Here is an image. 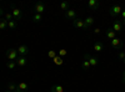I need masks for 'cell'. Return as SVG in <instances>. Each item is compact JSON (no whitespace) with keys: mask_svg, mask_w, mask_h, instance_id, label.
Segmentation results:
<instances>
[{"mask_svg":"<svg viewBox=\"0 0 125 92\" xmlns=\"http://www.w3.org/2000/svg\"><path fill=\"white\" fill-rule=\"evenodd\" d=\"M19 57V54H18V50L16 49H9L6 51V59L9 61H16Z\"/></svg>","mask_w":125,"mask_h":92,"instance_id":"cell-1","label":"cell"},{"mask_svg":"<svg viewBox=\"0 0 125 92\" xmlns=\"http://www.w3.org/2000/svg\"><path fill=\"white\" fill-rule=\"evenodd\" d=\"M73 25H74L76 29H84V30H88V29H90L85 23H84V20H81V19H75V20H73Z\"/></svg>","mask_w":125,"mask_h":92,"instance_id":"cell-2","label":"cell"},{"mask_svg":"<svg viewBox=\"0 0 125 92\" xmlns=\"http://www.w3.org/2000/svg\"><path fill=\"white\" fill-rule=\"evenodd\" d=\"M121 11H123V9H121V6L120 5H113L111 8H110V11H109V14L111 15V16H118V15H120L121 14Z\"/></svg>","mask_w":125,"mask_h":92,"instance_id":"cell-3","label":"cell"},{"mask_svg":"<svg viewBox=\"0 0 125 92\" xmlns=\"http://www.w3.org/2000/svg\"><path fill=\"white\" fill-rule=\"evenodd\" d=\"M34 10H35V14H41L43 15V13L45 11V5L41 3V1H38L34 6Z\"/></svg>","mask_w":125,"mask_h":92,"instance_id":"cell-4","label":"cell"},{"mask_svg":"<svg viewBox=\"0 0 125 92\" xmlns=\"http://www.w3.org/2000/svg\"><path fill=\"white\" fill-rule=\"evenodd\" d=\"M16 50H18L19 56H26L29 54V47L26 45H19V47Z\"/></svg>","mask_w":125,"mask_h":92,"instance_id":"cell-5","label":"cell"},{"mask_svg":"<svg viewBox=\"0 0 125 92\" xmlns=\"http://www.w3.org/2000/svg\"><path fill=\"white\" fill-rule=\"evenodd\" d=\"M84 56L88 59V61H89V64H90V66H91V67H95V66H98V64H99V60H98L95 56H90L89 54H85Z\"/></svg>","mask_w":125,"mask_h":92,"instance_id":"cell-6","label":"cell"},{"mask_svg":"<svg viewBox=\"0 0 125 92\" xmlns=\"http://www.w3.org/2000/svg\"><path fill=\"white\" fill-rule=\"evenodd\" d=\"M88 6L90 10H98L99 6H100V3L98 1V0H89L88 1Z\"/></svg>","mask_w":125,"mask_h":92,"instance_id":"cell-7","label":"cell"},{"mask_svg":"<svg viewBox=\"0 0 125 92\" xmlns=\"http://www.w3.org/2000/svg\"><path fill=\"white\" fill-rule=\"evenodd\" d=\"M65 17L69 20H75L76 19V13L74 9H69L68 11H65Z\"/></svg>","mask_w":125,"mask_h":92,"instance_id":"cell-8","label":"cell"},{"mask_svg":"<svg viewBox=\"0 0 125 92\" xmlns=\"http://www.w3.org/2000/svg\"><path fill=\"white\" fill-rule=\"evenodd\" d=\"M15 62H16V65H18L19 67H24V66H26V64H28V60H26L25 56H19Z\"/></svg>","mask_w":125,"mask_h":92,"instance_id":"cell-9","label":"cell"},{"mask_svg":"<svg viewBox=\"0 0 125 92\" xmlns=\"http://www.w3.org/2000/svg\"><path fill=\"white\" fill-rule=\"evenodd\" d=\"M11 9H13V17L15 19V21H16V20H20V19H21V11H20V10L18 9V8H15V6H13L11 5Z\"/></svg>","mask_w":125,"mask_h":92,"instance_id":"cell-10","label":"cell"},{"mask_svg":"<svg viewBox=\"0 0 125 92\" xmlns=\"http://www.w3.org/2000/svg\"><path fill=\"white\" fill-rule=\"evenodd\" d=\"M110 45H111L114 49H121V41H120V39H119V37L113 39L111 41H110Z\"/></svg>","mask_w":125,"mask_h":92,"instance_id":"cell-11","label":"cell"},{"mask_svg":"<svg viewBox=\"0 0 125 92\" xmlns=\"http://www.w3.org/2000/svg\"><path fill=\"white\" fill-rule=\"evenodd\" d=\"M111 29H113L115 33H120L121 30H123V24H121V21H115Z\"/></svg>","mask_w":125,"mask_h":92,"instance_id":"cell-12","label":"cell"},{"mask_svg":"<svg viewBox=\"0 0 125 92\" xmlns=\"http://www.w3.org/2000/svg\"><path fill=\"white\" fill-rule=\"evenodd\" d=\"M18 90H19V92H26L29 90V86L26 82H20L18 85Z\"/></svg>","mask_w":125,"mask_h":92,"instance_id":"cell-13","label":"cell"},{"mask_svg":"<svg viewBox=\"0 0 125 92\" xmlns=\"http://www.w3.org/2000/svg\"><path fill=\"white\" fill-rule=\"evenodd\" d=\"M50 92H64V87L61 85H53L50 88Z\"/></svg>","mask_w":125,"mask_h":92,"instance_id":"cell-14","label":"cell"},{"mask_svg":"<svg viewBox=\"0 0 125 92\" xmlns=\"http://www.w3.org/2000/svg\"><path fill=\"white\" fill-rule=\"evenodd\" d=\"M6 91H10V92H19V90H18V85H15V84H13V82L8 84V88H6Z\"/></svg>","mask_w":125,"mask_h":92,"instance_id":"cell-15","label":"cell"},{"mask_svg":"<svg viewBox=\"0 0 125 92\" xmlns=\"http://www.w3.org/2000/svg\"><path fill=\"white\" fill-rule=\"evenodd\" d=\"M106 37H108V39H110V40L115 39V37H116V33L114 31L113 29H108V30H106Z\"/></svg>","mask_w":125,"mask_h":92,"instance_id":"cell-16","label":"cell"},{"mask_svg":"<svg viewBox=\"0 0 125 92\" xmlns=\"http://www.w3.org/2000/svg\"><path fill=\"white\" fill-rule=\"evenodd\" d=\"M103 42H100V41H96L95 44H94V50L96 51V52H100V51L103 50Z\"/></svg>","mask_w":125,"mask_h":92,"instance_id":"cell-17","label":"cell"},{"mask_svg":"<svg viewBox=\"0 0 125 92\" xmlns=\"http://www.w3.org/2000/svg\"><path fill=\"white\" fill-rule=\"evenodd\" d=\"M8 29V21L5 19L0 17V30H6Z\"/></svg>","mask_w":125,"mask_h":92,"instance_id":"cell-18","label":"cell"},{"mask_svg":"<svg viewBox=\"0 0 125 92\" xmlns=\"http://www.w3.org/2000/svg\"><path fill=\"white\" fill-rule=\"evenodd\" d=\"M91 66H90V64H89V61H88V59L84 56V59H83V68L84 70H89Z\"/></svg>","mask_w":125,"mask_h":92,"instance_id":"cell-19","label":"cell"},{"mask_svg":"<svg viewBox=\"0 0 125 92\" xmlns=\"http://www.w3.org/2000/svg\"><path fill=\"white\" fill-rule=\"evenodd\" d=\"M41 20H43V15L41 14H34V16H33V21L34 23H40Z\"/></svg>","mask_w":125,"mask_h":92,"instance_id":"cell-20","label":"cell"},{"mask_svg":"<svg viewBox=\"0 0 125 92\" xmlns=\"http://www.w3.org/2000/svg\"><path fill=\"white\" fill-rule=\"evenodd\" d=\"M16 66H18V65H16L15 61H9V62L6 64V67H8L9 70H15Z\"/></svg>","mask_w":125,"mask_h":92,"instance_id":"cell-21","label":"cell"},{"mask_svg":"<svg viewBox=\"0 0 125 92\" xmlns=\"http://www.w3.org/2000/svg\"><path fill=\"white\" fill-rule=\"evenodd\" d=\"M84 23H85V24H86V25L90 27V26L94 24V17H91V16H88V17L84 20Z\"/></svg>","mask_w":125,"mask_h":92,"instance_id":"cell-22","label":"cell"},{"mask_svg":"<svg viewBox=\"0 0 125 92\" xmlns=\"http://www.w3.org/2000/svg\"><path fill=\"white\" fill-rule=\"evenodd\" d=\"M8 29H10V30L16 29V21H15V20H13V21H9V23H8Z\"/></svg>","mask_w":125,"mask_h":92,"instance_id":"cell-23","label":"cell"},{"mask_svg":"<svg viewBox=\"0 0 125 92\" xmlns=\"http://www.w3.org/2000/svg\"><path fill=\"white\" fill-rule=\"evenodd\" d=\"M60 8H61V10H65V11H68V10L70 9V8H69V3H66V1L61 3V4H60Z\"/></svg>","mask_w":125,"mask_h":92,"instance_id":"cell-24","label":"cell"},{"mask_svg":"<svg viewBox=\"0 0 125 92\" xmlns=\"http://www.w3.org/2000/svg\"><path fill=\"white\" fill-rule=\"evenodd\" d=\"M53 60H54V62H55L56 65H59V66H60V65H62V57L56 56V57H55V59H53Z\"/></svg>","mask_w":125,"mask_h":92,"instance_id":"cell-25","label":"cell"},{"mask_svg":"<svg viewBox=\"0 0 125 92\" xmlns=\"http://www.w3.org/2000/svg\"><path fill=\"white\" fill-rule=\"evenodd\" d=\"M5 20H6V21L9 23V21H13V20H14V17H13V14H10V13H6L5 14V17H4Z\"/></svg>","mask_w":125,"mask_h":92,"instance_id":"cell-26","label":"cell"},{"mask_svg":"<svg viewBox=\"0 0 125 92\" xmlns=\"http://www.w3.org/2000/svg\"><path fill=\"white\" fill-rule=\"evenodd\" d=\"M48 56H49L50 59H55V57H56V52H55L54 50H49V51H48Z\"/></svg>","mask_w":125,"mask_h":92,"instance_id":"cell-27","label":"cell"},{"mask_svg":"<svg viewBox=\"0 0 125 92\" xmlns=\"http://www.w3.org/2000/svg\"><path fill=\"white\" fill-rule=\"evenodd\" d=\"M66 54H68V51H66V50H64V49L59 50V52H58V55H59L60 57H64V56H66Z\"/></svg>","mask_w":125,"mask_h":92,"instance_id":"cell-28","label":"cell"},{"mask_svg":"<svg viewBox=\"0 0 125 92\" xmlns=\"http://www.w3.org/2000/svg\"><path fill=\"white\" fill-rule=\"evenodd\" d=\"M119 59L124 61V59H125V52H124V51H121V52L119 54Z\"/></svg>","mask_w":125,"mask_h":92,"instance_id":"cell-29","label":"cell"},{"mask_svg":"<svg viewBox=\"0 0 125 92\" xmlns=\"http://www.w3.org/2000/svg\"><path fill=\"white\" fill-rule=\"evenodd\" d=\"M94 33H95L96 35H98V34H100V29H99V27H96V29H94Z\"/></svg>","mask_w":125,"mask_h":92,"instance_id":"cell-30","label":"cell"},{"mask_svg":"<svg viewBox=\"0 0 125 92\" xmlns=\"http://www.w3.org/2000/svg\"><path fill=\"white\" fill-rule=\"evenodd\" d=\"M121 16H123V19H125V10H123V11H121V14H120Z\"/></svg>","mask_w":125,"mask_h":92,"instance_id":"cell-31","label":"cell"},{"mask_svg":"<svg viewBox=\"0 0 125 92\" xmlns=\"http://www.w3.org/2000/svg\"><path fill=\"white\" fill-rule=\"evenodd\" d=\"M123 82L125 84V71H124V76H123Z\"/></svg>","mask_w":125,"mask_h":92,"instance_id":"cell-32","label":"cell"},{"mask_svg":"<svg viewBox=\"0 0 125 92\" xmlns=\"http://www.w3.org/2000/svg\"><path fill=\"white\" fill-rule=\"evenodd\" d=\"M1 15H3V9L0 8V16H1Z\"/></svg>","mask_w":125,"mask_h":92,"instance_id":"cell-33","label":"cell"},{"mask_svg":"<svg viewBox=\"0 0 125 92\" xmlns=\"http://www.w3.org/2000/svg\"><path fill=\"white\" fill-rule=\"evenodd\" d=\"M121 24H123V25H125V19H123V21H121Z\"/></svg>","mask_w":125,"mask_h":92,"instance_id":"cell-34","label":"cell"},{"mask_svg":"<svg viewBox=\"0 0 125 92\" xmlns=\"http://www.w3.org/2000/svg\"><path fill=\"white\" fill-rule=\"evenodd\" d=\"M5 92H10V91H5Z\"/></svg>","mask_w":125,"mask_h":92,"instance_id":"cell-35","label":"cell"},{"mask_svg":"<svg viewBox=\"0 0 125 92\" xmlns=\"http://www.w3.org/2000/svg\"><path fill=\"white\" fill-rule=\"evenodd\" d=\"M124 62H125V59H124Z\"/></svg>","mask_w":125,"mask_h":92,"instance_id":"cell-36","label":"cell"}]
</instances>
